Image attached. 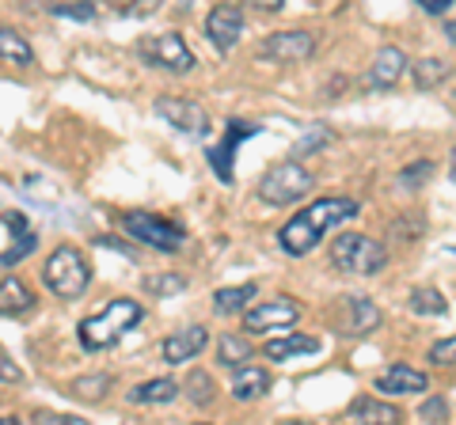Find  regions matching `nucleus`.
<instances>
[{"instance_id":"12","label":"nucleus","mask_w":456,"mask_h":425,"mask_svg":"<svg viewBox=\"0 0 456 425\" xmlns=\"http://www.w3.org/2000/svg\"><path fill=\"white\" fill-rule=\"evenodd\" d=\"M152 110L160 115L167 125H175L179 133H191V137H206L209 133V118L206 110L191 103V99H156Z\"/></svg>"},{"instance_id":"7","label":"nucleus","mask_w":456,"mask_h":425,"mask_svg":"<svg viewBox=\"0 0 456 425\" xmlns=\"http://www.w3.org/2000/svg\"><path fill=\"white\" fill-rule=\"evenodd\" d=\"M259 133H263V125H259V122L228 118V125H224V140L206 152V156H209V164H213V172H217V179L224 182V187H232V182H236V152H240V145H244L248 137H259Z\"/></svg>"},{"instance_id":"6","label":"nucleus","mask_w":456,"mask_h":425,"mask_svg":"<svg viewBox=\"0 0 456 425\" xmlns=\"http://www.w3.org/2000/svg\"><path fill=\"white\" fill-rule=\"evenodd\" d=\"M122 229L130 232L137 244H145V247L160 251V254H175V251H183V244H187V232H183L175 221L156 217V212H149V209L122 212Z\"/></svg>"},{"instance_id":"37","label":"nucleus","mask_w":456,"mask_h":425,"mask_svg":"<svg viewBox=\"0 0 456 425\" xmlns=\"http://www.w3.org/2000/svg\"><path fill=\"white\" fill-rule=\"evenodd\" d=\"M415 4L426 12V16H445V12L452 8V0H415Z\"/></svg>"},{"instance_id":"26","label":"nucleus","mask_w":456,"mask_h":425,"mask_svg":"<svg viewBox=\"0 0 456 425\" xmlns=\"http://www.w3.org/2000/svg\"><path fill=\"white\" fill-rule=\"evenodd\" d=\"M411 76H415L419 88H437V84L449 76V65L441 58H422V61L411 65Z\"/></svg>"},{"instance_id":"8","label":"nucleus","mask_w":456,"mask_h":425,"mask_svg":"<svg viewBox=\"0 0 456 425\" xmlns=\"http://www.w3.org/2000/svg\"><path fill=\"white\" fill-rule=\"evenodd\" d=\"M305 308L293 301V296H274V301H263L259 308L244 311V331L251 334H266V331H293L301 323Z\"/></svg>"},{"instance_id":"27","label":"nucleus","mask_w":456,"mask_h":425,"mask_svg":"<svg viewBox=\"0 0 456 425\" xmlns=\"http://www.w3.org/2000/svg\"><path fill=\"white\" fill-rule=\"evenodd\" d=\"M183 388H187V399H191L194 406H209L213 399H217V384H213V376L202 373V368H198V373H191Z\"/></svg>"},{"instance_id":"32","label":"nucleus","mask_w":456,"mask_h":425,"mask_svg":"<svg viewBox=\"0 0 456 425\" xmlns=\"http://www.w3.org/2000/svg\"><path fill=\"white\" fill-rule=\"evenodd\" d=\"M38 247V239H35V232H20V244H12L4 254H0V266H16V262H23L27 254H31Z\"/></svg>"},{"instance_id":"11","label":"nucleus","mask_w":456,"mask_h":425,"mask_svg":"<svg viewBox=\"0 0 456 425\" xmlns=\"http://www.w3.org/2000/svg\"><path fill=\"white\" fill-rule=\"evenodd\" d=\"M240 35H244V12H240V4H217V8H209V16H206V38L213 42V50H217V53L236 50Z\"/></svg>"},{"instance_id":"30","label":"nucleus","mask_w":456,"mask_h":425,"mask_svg":"<svg viewBox=\"0 0 456 425\" xmlns=\"http://www.w3.org/2000/svg\"><path fill=\"white\" fill-rule=\"evenodd\" d=\"M160 4H164V0H110V8L118 12V16H126V20H145Z\"/></svg>"},{"instance_id":"38","label":"nucleus","mask_w":456,"mask_h":425,"mask_svg":"<svg viewBox=\"0 0 456 425\" xmlns=\"http://www.w3.org/2000/svg\"><path fill=\"white\" fill-rule=\"evenodd\" d=\"M0 380H8V384H23V373L12 361H0Z\"/></svg>"},{"instance_id":"28","label":"nucleus","mask_w":456,"mask_h":425,"mask_svg":"<svg viewBox=\"0 0 456 425\" xmlns=\"http://www.w3.org/2000/svg\"><path fill=\"white\" fill-rule=\"evenodd\" d=\"M183 289H187V277H179V274H149L141 281V293L145 296H175Z\"/></svg>"},{"instance_id":"29","label":"nucleus","mask_w":456,"mask_h":425,"mask_svg":"<svg viewBox=\"0 0 456 425\" xmlns=\"http://www.w3.org/2000/svg\"><path fill=\"white\" fill-rule=\"evenodd\" d=\"M107 388H110V376L99 373V376H80V380H73L69 395H73V399H84V403H95V399H103Z\"/></svg>"},{"instance_id":"23","label":"nucleus","mask_w":456,"mask_h":425,"mask_svg":"<svg viewBox=\"0 0 456 425\" xmlns=\"http://www.w3.org/2000/svg\"><path fill=\"white\" fill-rule=\"evenodd\" d=\"M350 308V334H373L380 327V308L369 296H346Z\"/></svg>"},{"instance_id":"21","label":"nucleus","mask_w":456,"mask_h":425,"mask_svg":"<svg viewBox=\"0 0 456 425\" xmlns=\"http://www.w3.org/2000/svg\"><path fill=\"white\" fill-rule=\"evenodd\" d=\"M346 418L350 421H384V425L403 421V414H399L392 403H380V399H373V395H362V399H354L350 410H346Z\"/></svg>"},{"instance_id":"24","label":"nucleus","mask_w":456,"mask_h":425,"mask_svg":"<svg viewBox=\"0 0 456 425\" xmlns=\"http://www.w3.org/2000/svg\"><path fill=\"white\" fill-rule=\"evenodd\" d=\"M407 308L415 311V316H445L449 311V301L441 289H430V285H419L407 293Z\"/></svg>"},{"instance_id":"19","label":"nucleus","mask_w":456,"mask_h":425,"mask_svg":"<svg viewBox=\"0 0 456 425\" xmlns=\"http://www.w3.org/2000/svg\"><path fill=\"white\" fill-rule=\"evenodd\" d=\"M175 395H179V384L171 376H156V380H145V384H137L130 391V403L134 406H167V403H175Z\"/></svg>"},{"instance_id":"9","label":"nucleus","mask_w":456,"mask_h":425,"mask_svg":"<svg viewBox=\"0 0 456 425\" xmlns=\"http://www.w3.org/2000/svg\"><path fill=\"white\" fill-rule=\"evenodd\" d=\"M137 53L149 65L167 68V73H191V68H194V53H191L187 42H183L179 31H167V35H156V38L137 42Z\"/></svg>"},{"instance_id":"35","label":"nucleus","mask_w":456,"mask_h":425,"mask_svg":"<svg viewBox=\"0 0 456 425\" xmlns=\"http://www.w3.org/2000/svg\"><path fill=\"white\" fill-rule=\"evenodd\" d=\"M430 365H456V334L430 346Z\"/></svg>"},{"instance_id":"33","label":"nucleus","mask_w":456,"mask_h":425,"mask_svg":"<svg viewBox=\"0 0 456 425\" xmlns=\"http://www.w3.org/2000/svg\"><path fill=\"white\" fill-rule=\"evenodd\" d=\"M50 12H53V16H61V20H84V23L95 20V4H92V0H80V4H53Z\"/></svg>"},{"instance_id":"31","label":"nucleus","mask_w":456,"mask_h":425,"mask_svg":"<svg viewBox=\"0 0 456 425\" xmlns=\"http://www.w3.org/2000/svg\"><path fill=\"white\" fill-rule=\"evenodd\" d=\"M335 140V133L331 130H323V125H316V130H308L301 140L293 145V156H312V152H320V148H327Z\"/></svg>"},{"instance_id":"5","label":"nucleus","mask_w":456,"mask_h":425,"mask_svg":"<svg viewBox=\"0 0 456 425\" xmlns=\"http://www.w3.org/2000/svg\"><path fill=\"white\" fill-rule=\"evenodd\" d=\"M312 187H316V179H312V172L305 164L281 160L259 179V202H266V205H297L301 197L312 194Z\"/></svg>"},{"instance_id":"15","label":"nucleus","mask_w":456,"mask_h":425,"mask_svg":"<svg viewBox=\"0 0 456 425\" xmlns=\"http://www.w3.org/2000/svg\"><path fill=\"white\" fill-rule=\"evenodd\" d=\"M403 73H407V53L399 46H380V53L373 58V68H369V88L388 92L395 88Z\"/></svg>"},{"instance_id":"34","label":"nucleus","mask_w":456,"mask_h":425,"mask_svg":"<svg viewBox=\"0 0 456 425\" xmlns=\"http://www.w3.org/2000/svg\"><path fill=\"white\" fill-rule=\"evenodd\" d=\"M426 175H434V164H430V160H419V164H411V167H403V172H399V179H403L407 190H419L422 182H426Z\"/></svg>"},{"instance_id":"4","label":"nucleus","mask_w":456,"mask_h":425,"mask_svg":"<svg viewBox=\"0 0 456 425\" xmlns=\"http://www.w3.org/2000/svg\"><path fill=\"white\" fill-rule=\"evenodd\" d=\"M42 281H46V289L57 301H77V296H84L92 285V266L77 247H57L46 259Z\"/></svg>"},{"instance_id":"2","label":"nucleus","mask_w":456,"mask_h":425,"mask_svg":"<svg viewBox=\"0 0 456 425\" xmlns=\"http://www.w3.org/2000/svg\"><path fill=\"white\" fill-rule=\"evenodd\" d=\"M141 319H145V308L130 301V296H118V301H107V308H99L95 316L84 319L77 327V338L88 353H99V349L118 346Z\"/></svg>"},{"instance_id":"36","label":"nucleus","mask_w":456,"mask_h":425,"mask_svg":"<svg viewBox=\"0 0 456 425\" xmlns=\"http://www.w3.org/2000/svg\"><path fill=\"white\" fill-rule=\"evenodd\" d=\"M419 418H422V421H445V418H449V403L441 399V395H434V399H426V403L419 406Z\"/></svg>"},{"instance_id":"16","label":"nucleus","mask_w":456,"mask_h":425,"mask_svg":"<svg viewBox=\"0 0 456 425\" xmlns=\"http://www.w3.org/2000/svg\"><path fill=\"white\" fill-rule=\"evenodd\" d=\"M308 353H320V338L312 334H281L263 342V357L266 361H293V357H308Z\"/></svg>"},{"instance_id":"17","label":"nucleus","mask_w":456,"mask_h":425,"mask_svg":"<svg viewBox=\"0 0 456 425\" xmlns=\"http://www.w3.org/2000/svg\"><path fill=\"white\" fill-rule=\"evenodd\" d=\"M270 391V373L259 365H240L232 368V399L236 403H251L259 399V395Z\"/></svg>"},{"instance_id":"1","label":"nucleus","mask_w":456,"mask_h":425,"mask_svg":"<svg viewBox=\"0 0 456 425\" xmlns=\"http://www.w3.org/2000/svg\"><path fill=\"white\" fill-rule=\"evenodd\" d=\"M358 202L354 197H320V202H312L305 209H297L289 221L278 229V244L285 254H293V259H305V254H312L320 247V239L327 232L342 229L346 221L358 217Z\"/></svg>"},{"instance_id":"41","label":"nucleus","mask_w":456,"mask_h":425,"mask_svg":"<svg viewBox=\"0 0 456 425\" xmlns=\"http://www.w3.org/2000/svg\"><path fill=\"white\" fill-rule=\"evenodd\" d=\"M452 182H456V148H452Z\"/></svg>"},{"instance_id":"20","label":"nucleus","mask_w":456,"mask_h":425,"mask_svg":"<svg viewBox=\"0 0 456 425\" xmlns=\"http://www.w3.org/2000/svg\"><path fill=\"white\" fill-rule=\"evenodd\" d=\"M259 301V285H232L213 293V311L217 316H244V311Z\"/></svg>"},{"instance_id":"39","label":"nucleus","mask_w":456,"mask_h":425,"mask_svg":"<svg viewBox=\"0 0 456 425\" xmlns=\"http://www.w3.org/2000/svg\"><path fill=\"white\" fill-rule=\"evenodd\" d=\"M251 8H259V12H281L285 8V0H248Z\"/></svg>"},{"instance_id":"18","label":"nucleus","mask_w":456,"mask_h":425,"mask_svg":"<svg viewBox=\"0 0 456 425\" xmlns=\"http://www.w3.org/2000/svg\"><path fill=\"white\" fill-rule=\"evenodd\" d=\"M35 293L27 289V281L20 277H4L0 281V316H27L35 311Z\"/></svg>"},{"instance_id":"25","label":"nucleus","mask_w":456,"mask_h":425,"mask_svg":"<svg viewBox=\"0 0 456 425\" xmlns=\"http://www.w3.org/2000/svg\"><path fill=\"white\" fill-rule=\"evenodd\" d=\"M255 357V349L248 338H240V334H224L221 342H217V361L224 368H240V365H248Z\"/></svg>"},{"instance_id":"13","label":"nucleus","mask_w":456,"mask_h":425,"mask_svg":"<svg viewBox=\"0 0 456 425\" xmlns=\"http://www.w3.org/2000/svg\"><path fill=\"white\" fill-rule=\"evenodd\" d=\"M206 346H209V331L202 327V323H194V327L171 331V334L164 338L160 353H164V361H167V365H187V361H194Z\"/></svg>"},{"instance_id":"14","label":"nucleus","mask_w":456,"mask_h":425,"mask_svg":"<svg viewBox=\"0 0 456 425\" xmlns=\"http://www.w3.org/2000/svg\"><path fill=\"white\" fill-rule=\"evenodd\" d=\"M430 388V376L422 368H411V365H388L384 373L377 376V391L380 395H419Z\"/></svg>"},{"instance_id":"22","label":"nucleus","mask_w":456,"mask_h":425,"mask_svg":"<svg viewBox=\"0 0 456 425\" xmlns=\"http://www.w3.org/2000/svg\"><path fill=\"white\" fill-rule=\"evenodd\" d=\"M0 61H12V65H35V50H31V42H27L16 27H4L0 23Z\"/></svg>"},{"instance_id":"10","label":"nucleus","mask_w":456,"mask_h":425,"mask_svg":"<svg viewBox=\"0 0 456 425\" xmlns=\"http://www.w3.org/2000/svg\"><path fill=\"white\" fill-rule=\"evenodd\" d=\"M312 53H316V35H308V31H278V35H270L263 46H259V58L263 61H274V65H301L308 61Z\"/></svg>"},{"instance_id":"40","label":"nucleus","mask_w":456,"mask_h":425,"mask_svg":"<svg viewBox=\"0 0 456 425\" xmlns=\"http://www.w3.org/2000/svg\"><path fill=\"white\" fill-rule=\"evenodd\" d=\"M445 38H449V42H456V20H449V23H445Z\"/></svg>"},{"instance_id":"3","label":"nucleus","mask_w":456,"mask_h":425,"mask_svg":"<svg viewBox=\"0 0 456 425\" xmlns=\"http://www.w3.org/2000/svg\"><path fill=\"white\" fill-rule=\"evenodd\" d=\"M331 266L338 274H358V277H373L388 266V251H384L373 236L365 232H342L331 244Z\"/></svg>"}]
</instances>
